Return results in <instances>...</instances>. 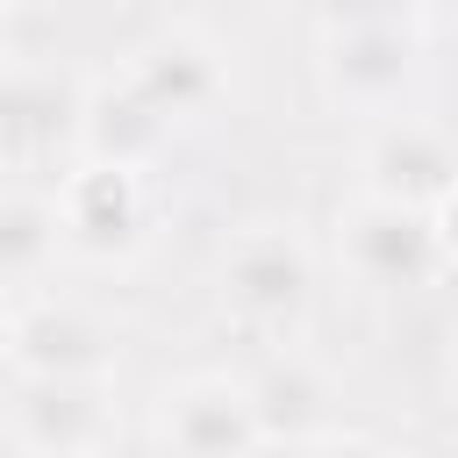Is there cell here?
Here are the masks:
<instances>
[{
  "label": "cell",
  "instance_id": "1",
  "mask_svg": "<svg viewBox=\"0 0 458 458\" xmlns=\"http://www.w3.org/2000/svg\"><path fill=\"white\" fill-rule=\"evenodd\" d=\"M215 301L243 336L301 344V329L315 315V258H308L301 229L293 222H250L243 236H229V250L215 265Z\"/></svg>",
  "mask_w": 458,
  "mask_h": 458
},
{
  "label": "cell",
  "instance_id": "2",
  "mask_svg": "<svg viewBox=\"0 0 458 458\" xmlns=\"http://www.w3.org/2000/svg\"><path fill=\"white\" fill-rule=\"evenodd\" d=\"M50 208H57L64 258H79L93 272H122V265H136L150 250L157 200H150V179L136 165H86V157H72V172L50 193Z\"/></svg>",
  "mask_w": 458,
  "mask_h": 458
},
{
  "label": "cell",
  "instance_id": "3",
  "mask_svg": "<svg viewBox=\"0 0 458 458\" xmlns=\"http://www.w3.org/2000/svg\"><path fill=\"white\" fill-rule=\"evenodd\" d=\"M0 372L7 379H114L122 372V336L79 301H14L0 329Z\"/></svg>",
  "mask_w": 458,
  "mask_h": 458
},
{
  "label": "cell",
  "instance_id": "4",
  "mask_svg": "<svg viewBox=\"0 0 458 458\" xmlns=\"http://www.w3.org/2000/svg\"><path fill=\"white\" fill-rule=\"evenodd\" d=\"M336 265L365 293H422L444 272V250H437V229L422 208L358 193L336 208Z\"/></svg>",
  "mask_w": 458,
  "mask_h": 458
},
{
  "label": "cell",
  "instance_id": "5",
  "mask_svg": "<svg viewBox=\"0 0 458 458\" xmlns=\"http://www.w3.org/2000/svg\"><path fill=\"white\" fill-rule=\"evenodd\" d=\"M7 437L21 458H100L122 437L114 379H7Z\"/></svg>",
  "mask_w": 458,
  "mask_h": 458
},
{
  "label": "cell",
  "instance_id": "6",
  "mask_svg": "<svg viewBox=\"0 0 458 458\" xmlns=\"http://www.w3.org/2000/svg\"><path fill=\"white\" fill-rule=\"evenodd\" d=\"M315 79L344 114H401L415 86V29L408 21H322Z\"/></svg>",
  "mask_w": 458,
  "mask_h": 458
},
{
  "label": "cell",
  "instance_id": "7",
  "mask_svg": "<svg viewBox=\"0 0 458 458\" xmlns=\"http://www.w3.org/2000/svg\"><path fill=\"white\" fill-rule=\"evenodd\" d=\"M114 72L136 86V100H143L165 129L208 122V114L229 100V57H222V43H215L208 29H186V21L143 36Z\"/></svg>",
  "mask_w": 458,
  "mask_h": 458
},
{
  "label": "cell",
  "instance_id": "8",
  "mask_svg": "<svg viewBox=\"0 0 458 458\" xmlns=\"http://www.w3.org/2000/svg\"><path fill=\"white\" fill-rule=\"evenodd\" d=\"M150 437L165 458H258L265 451L250 401H243V379H229V372L172 379L150 408Z\"/></svg>",
  "mask_w": 458,
  "mask_h": 458
},
{
  "label": "cell",
  "instance_id": "9",
  "mask_svg": "<svg viewBox=\"0 0 458 458\" xmlns=\"http://www.w3.org/2000/svg\"><path fill=\"white\" fill-rule=\"evenodd\" d=\"M458 186V136L422 122V114H379L365 150H358V193L401 200V208H437Z\"/></svg>",
  "mask_w": 458,
  "mask_h": 458
},
{
  "label": "cell",
  "instance_id": "10",
  "mask_svg": "<svg viewBox=\"0 0 458 458\" xmlns=\"http://www.w3.org/2000/svg\"><path fill=\"white\" fill-rule=\"evenodd\" d=\"M243 401H250V422H258L265 444L301 451V444H315V437L336 429V401H344V394H336V379H329L308 351L279 344L265 365L243 372Z\"/></svg>",
  "mask_w": 458,
  "mask_h": 458
},
{
  "label": "cell",
  "instance_id": "11",
  "mask_svg": "<svg viewBox=\"0 0 458 458\" xmlns=\"http://www.w3.org/2000/svg\"><path fill=\"white\" fill-rule=\"evenodd\" d=\"M64 136H72V157H86V165H136V172H150L157 150L172 143V129L136 100V86L122 72L93 79L72 100V129Z\"/></svg>",
  "mask_w": 458,
  "mask_h": 458
},
{
  "label": "cell",
  "instance_id": "12",
  "mask_svg": "<svg viewBox=\"0 0 458 458\" xmlns=\"http://www.w3.org/2000/svg\"><path fill=\"white\" fill-rule=\"evenodd\" d=\"M64 258L57 243V208L43 193H0V286L21 293Z\"/></svg>",
  "mask_w": 458,
  "mask_h": 458
},
{
  "label": "cell",
  "instance_id": "13",
  "mask_svg": "<svg viewBox=\"0 0 458 458\" xmlns=\"http://www.w3.org/2000/svg\"><path fill=\"white\" fill-rule=\"evenodd\" d=\"M72 129V107L50 93V86H36V79H21V72H0V143H21V136H43V129Z\"/></svg>",
  "mask_w": 458,
  "mask_h": 458
},
{
  "label": "cell",
  "instance_id": "14",
  "mask_svg": "<svg viewBox=\"0 0 458 458\" xmlns=\"http://www.w3.org/2000/svg\"><path fill=\"white\" fill-rule=\"evenodd\" d=\"M293 458H401V451H394V444H379V437H358V429H329V437L301 444Z\"/></svg>",
  "mask_w": 458,
  "mask_h": 458
},
{
  "label": "cell",
  "instance_id": "15",
  "mask_svg": "<svg viewBox=\"0 0 458 458\" xmlns=\"http://www.w3.org/2000/svg\"><path fill=\"white\" fill-rule=\"evenodd\" d=\"M429 229H437V250H444V265L458 272V186H451V193L429 208Z\"/></svg>",
  "mask_w": 458,
  "mask_h": 458
},
{
  "label": "cell",
  "instance_id": "16",
  "mask_svg": "<svg viewBox=\"0 0 458 458\" xmlns=\"http://www.w3.org/2000/svg\"><path fill=\"white\" fill-rule=\"evenodd\" d=\"M415 14H429V21H458V0H415Z\"/></svg>",
  "mask_w": 458,
  "mask_h": 458
},
{
  "label": "cell",
  "instance_id": "17",
  "mask_svg": "<svg viewBox=\"0 0 458 458\" xmlns=\"http://www.w3.org/2000/svg\"><path fill=\"white\" fill-rule=\"evenodd\" d=\"M0 72H14V21H7V7H0Z\"/></svg>",
  "mask_w": 458,
  "mask_h": 458
},
{
  "label": "cell",
  "instance_id": "18",
  "mask_svg": "<svg viewBox=\"0 0 458 458\" xmlns=\"http://www.w3.org/2000/svg\"><path fill=\"white\" fill-rule=\"evenodd\" d=\"M444 372H451V401H458V336H451V365Z\"/></svg>",
  "mask_w": 458,
  "mask_h": 458
},
{
  "label": "cell",
  "instance_id": "19",
  "mask_svg": "<svg viewBox=\"0 0 458 458\" xmlns=\"http://www.w3.org/2000/svg\"><path fill=\"white\" fill-rule=\"evenodd\" d=\"M7 308H14V293H7V286H0V329H7Z\"/></svg>",
  "mask_w": 458,
  "mask_h": 458
},
{
  "label": "cell",
  "instance_id": "20",
  "mask_svg": "<svg viewBox=\"0 0 458 458\" xmlns=\"http://www.w3.org/2000/svg\"><path fill=\"white\" fill-rule=\"evenodd\" d=\"M100 458H114V451H100Z\"/></svg>",
  "mask_w": 458,
  "mask_h": 458
},
{
  "label": "cell",
  "instance_id": "21",
  "mask_svg": "<svg viewBox=\"0 0 458 458\" xmlns=\"http://www.w3.org/2000/svg\"><path fill=\"white\" fill-rule=\"evenodd\" d=\"M0 7H14V0H0Z\"/></svg>",
  "mask_w": 458,
  "mask_h": 458
}]
</instances>
